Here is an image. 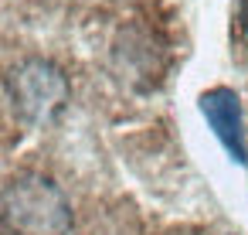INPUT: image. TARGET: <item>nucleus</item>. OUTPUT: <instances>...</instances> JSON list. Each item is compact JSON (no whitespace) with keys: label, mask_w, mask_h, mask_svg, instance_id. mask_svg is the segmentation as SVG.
<instances>
[{"label":"nucleus","mask_w":248,"mask_h":235,"mask_svg":"<svg viewBox=\"0 0 248 235\" xmlns=\"http://www.w3.org/2000/svg\"><path fill=\"white\" fill-rule=\"evenodd\" d=\"M7 89H11L14 109L31 126L51 123L65 109V102H68V79H65V72L58 65L45 62V58L21 62L7 75Z\"/></svg>","instance_id":"f03ea898"},{"label":"nucleus","mask_w":248,"mask_h":235,"mask_svg":"<svg viewBox=\"0 0 248 235\" xmlns=\"http://www.w3.org/2000/svg\"><path fill=\"white\" fill-rule=\"evenodd\" d=\"M0 225L7 235H68L72 204L51 177L24 170L0 187Z\"/></svg>","instance_id":"f257e3e1"},{"label":"nucleus","mask_w":248,"mask_h":235,"mask_svg":"<svg viewBox=\"0 0 248 235\" xmlns=\"http://www.w3.org/2000/svg\"><path fill=\"white\" fill-rule=\"evenodd\" d=\"M241 28H245V34H248V0H241Z\"/></svg>","instance_id":"20e7f679"},{"label":"nucleus","mask_w":248,"mask_h":235,"mask_svg":"<svg viewBox=\"0 0 248 235\" xmlns=\"http://www.w3.org/2000/svg\"><path fill=\"white\" fill-rule=\"evenodd\" d=\"M207 126L214 130V136L221 140V147L231 153V160L248 164V143H245V119H241V99L234 89L228 85H214L207 92H201L197 99Z\"/></svg>","instance_id":"7ed1b4c3"}]
</instances>
